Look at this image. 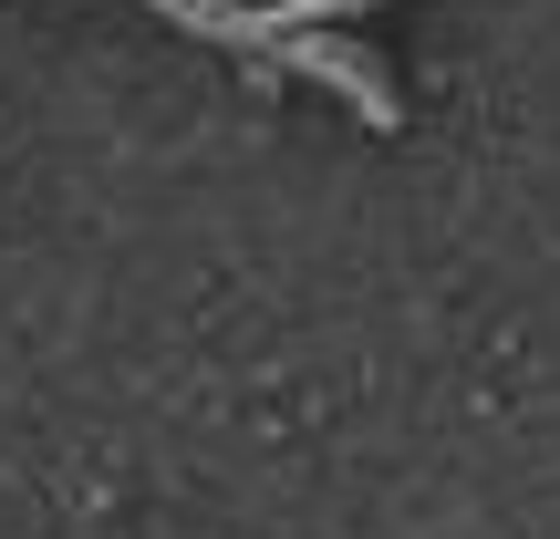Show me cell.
Instances as JSON below:
<instances>
[{"label": "cell", "instance_id": "1", "mask_svg": "<svg viewBox=\"0 0 560 539\" xmlns=\"http://www.w3.org/2000/svg\"><path fill=\"white\" fill-rule=\"evenodd\" d=\"M280 62H291V73H322L332 94H353L363 125H405V104H395V83H384V62L353 52V42H332V32H280Z\"/></svg>", "mask_w": 560, "mask_h": 539}, {"label": "cell", "instance_id": "2", "mask_svg": "<svg viewBox=\"0 0 560 539\" xmlns=\"http://www.w3.org/2000/svg\"><path fill=\"white\" fill-rule=\"evenodd\" d=\"M342 11H374V0H280V11H260V42L312 32V21H342Z\"/></svg>", "mask_w": 560, "mask_h": 539}]
</instances>
